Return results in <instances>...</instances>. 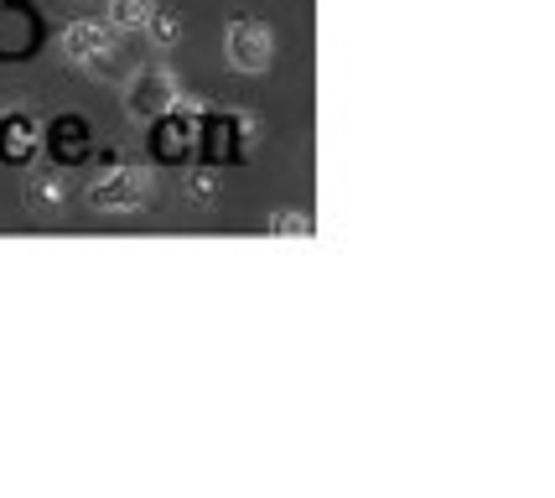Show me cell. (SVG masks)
Segmentation results:
<instances>
[{"label": "cell", "mask_w": 555, "mask_h": 498, "mask_svg": "<svg viewBox=\"0 0 555 498\" xmlns=\"http://www.w3.org/2000/svg\"><path fill=\"white\" fill-rule=\"evenodd\" d=\"M63 48H68V58H78V63H89V68H104L109 58H115V31L99 22H73L68 31H63Z\"/></svg>", "instance_id": "obj_1"}, {"label": "cell", "mask_w": 555, "mask_h": 498, "mask_svg": "<svg viewBox=\"0 0 555 498\" xmlns=\"http://www.w3.org/2000/svg\"><path fill=\"white\" fill-rule=\"evenodd\" d=\"M234 63L249 73H260L270 63V31L255 22H240L234 26Z\"/></svg>", "instance_id": "obj_2"}, {"label": "cell", "mask_w": 555, "mask_h": 498, "mask_svg": "<svg viewBox=\"0 0 555 498\" xmlns=\"http://www.w3.org/2000/svg\"><path fill=\"white\" fill-rule=\"evenodd\" d=\"M151 16H156V5H151V0H115V5H109V26H125V31L145 26Z\"/></svg>", "instance_id": "obj_3"}, {"label": "cell", "mask_w": 555, "mask_h": 498, "mask_svg": "<svg viewBox=\"0 0 555 498\" xmlns=\"http://www.w3.org/2000/svg\"><path fill=\"white\" fill-rule=\"evenodd\" d=\"M145 188V177H135V171H125V177H115V182H104V188H94L99 203H130L135 192Z\"/></svg>", "instance_id": "obj_4"}, {"label": "cell", "mask_w": 555, "mask_h": 498, "mask_svg": "<svg viewBox=\"0 0 555 498\" xmlns=\"http://www.w3.org/2000/svg\"><path fill=\"white\" fill-rule=\"evenodd\" d=\"M63 192H68L63 177H42V182H37V197H42V203H63Z\"/></svg>", "instance_id": "obj_5"}]
</instances>
